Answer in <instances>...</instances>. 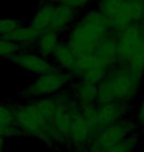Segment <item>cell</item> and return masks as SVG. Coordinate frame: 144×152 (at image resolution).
<instances>
[{
	"instance_id": "6da1fadb",
	"label": "cell",
	"mask_w": 144,
	"mask_h": 152,
	"mask_svg": "<svg viewBox=\"0 0 144 152\" xmlns=\"http://www.w3.org/2000/svg\"><path fill=\"white\" fill-rule=\"evenodd\" d=\"M112 32L108 21L96 7L81 12L76 22L64 36L77 56L91 54Z\"/></svg>"
},
{
	"instance_id": "7a4b0ae2",
	"label": "cell",
	"mask_w": 144,
	"mask_h": 152,
	"mask_svg": "<svg viewBox=\"0 0 144 152\" xmlns=\"http://www.w3.org/2000/svg\"><path fill=\"white\" fill-rule=\"evenodd\" d=\"M143 80L144 74L116 63L98 85L97 103L118 102L132 105L139 95Z\"/></svg>"
},
{
	"instance_id": "3957f363",
	"label": "cell",
	"mask_w": 144,
	"mask_h": 152,
	"mask_svg": "<svg viewBox=\"0 0 144 152\" xmlns=\"http://www.w3.org/2000/svg\"><path fill=\"white\" fill-rule=\"evenodd\" d=\"M15 121L22 135L38 139L48 147H60L53 123L48 120L33 100L16 103Z\"/></svg>"
},
{
	"instance_id": "277c9868",
	"label": "cell",
	"mask_w": 144,
	"mask_h": 152,
	"mask_svg": "<svg viewBox=\"0 0 144 152\" xmlns=\"http://www.w3.org/2000/svg\"><path fill=\"white\" fill-rule=\"evenodd\" d=\"M95 3L114 32L140 24L144 19V0H96Z\"/></svg>"
},
{
	"instance_id": "5b68a950",
	"label": "cell",
	"mask_w": 144,
	"mask_h": 152,
	"mask_svg": "<svg viewBox=\"0 0 144 152\" xmlns=\"http://www.w3.org/2000/svg\"><path fill=\"white\" fill-rule=\"evenodd\" d=\"M115 33L118 63L144 74V37L140 24H134Z\"/></svg>"
},
{
	"instance_id": "8992f818",
	"label": "cell",
	"mask_w": 144,
	"mask_h": 152,
	"mask_svg": "<svg viewBox=\"0 0 144 152\" xmlns=\"http://www.w3.org/2000/svg\"><path fill=\"white\" fill-rule=\"evenodd\" d=\"M73 81L71 73L57 68L50 73L37 76L21 92V96L25 101L53 96L68 89Z\"/></svg>"
},
{
	"instance_id": "52a82bcc",
	"label": "cell",
	"mask_w": 144,
	"mask_h": 152,
	"mask_svg": "<svg viewBox=\"0 0 144 152\" xmlns=\"http://www.w3.org/2000/svg\"><path fill=\"white\" fill-rule=\"evenodd\" d=\"M80 110L97 134L107 126L131 114V105L118 102L105 104L96 103L91 105H80Z\"/></svg>"
},
{
	"instance_id": "ba28073f",
	"label": "cell",
	"mask_w": 144,
	"mask_h": 152,
	"mask_svg": "<svg viewBox=\"0 0 144 152\" xmlns=\"http://www.w3.org/2000/svg\"><path fill=\"white\" fill-rule=\"evenodd\" d=\"M138 129L134 117L127 115L116 123L107 126L92 138L86 148L80 152H104Z\"/></svg>"
},
{
	"instance_id": "9c48e42d",
	"label": "cell",
	"mask_w": 144,
	"mask_h": 152,
	"mask_svg": "<svg viewBox=\"0 0 144 152\" xmlns=\"http://www.w3.org/2000/svg\"><path fill=\"white\" fill-rule=\"evenodd\" d=\"M20 69L28 71L36 76L54 71L57 67L50 58L38 53L35 50H22L9 60Z\"/></svg>"
},
{
	"instance_id": "30bf717a",
	"label": "cell",
	"mask_w": 144,
	"mask_h": 152,
	"mask_svg": "<svg viewBox=\"0 0 144 152\" xmlns=\"http://www.w3.org/2000/svg\"><path fill=\"white\" fill-rule=\"evenodd\" d=\"M96 135L93 127L84 118L80 110V105L75 109L72 115L71 132L69 135L68 149L80 152L88 146L92 138Z\"/></svg>"
},
{
	"instance_id": "8fae6325",
	"label": "cell",
	"mask_w": 144,
	"mask_h": 152,
	"mask_svg": "<svg viewBox=\"0 0 144 152\" xmlns=\"http://www.w3.org/2000/svg\"><path fill=\"white\" fill-rule=\"evenodd\" d=\"M79 15L80 13L78 11L56 3L48 31L56 32L64 37L73 26V24L76 22Z\"/></svg>"
},
{
	"instance_id": "7c38bea8",
	"label": "cell",
	"mask_w": 144,
	"mask_h": 152,
	"mask_svg": "<svg viewBox=\"0 0 144 152\" xmlns=\"http://www.w3.org/2000/svg\"><path fill=\"white\" fill-rule=\"evenodd\" d=\"M15 106L13 102H0V135L7 139L22 136L15 121Z\"/></svg>"
},
{
	"instance_id": "4fadbf2b",
	"label": "cell",
	"mask_w": 144,
	"mask_h": 152,
	"mask_svg": "<svg viewBox=\"0 0 144 152\" xmlns=\"http://www.w3.org/2000/svg\"><path fill=\"white\" fill-rule=\"evenodd\" d=\"M68 89L74 96L79 105L96 104L98 99V85L84 79H74Z\"/></svg>"
},
{
	"instance_id": "5bb4252c",
	"label": "cell",
	"mask_w": 144,
	"mask_h": 152,
	"mask_svg": "<svg viewBox=\"0 0 144 152\" xmlns=\"http://www.w3.org/2000/svg\"><path fill=\"white\" fill-rule=\"evenodd\" d=\"M50 59L58 69L72 74L77 63L78 56L63 39Z\"/></svg>"
},
{
	"instance_id": "9a60e30c",
	"label": "cell",
	"mask_w": 144,
	"mask_h": 152,
	"mask_svg": "<svg viewBox=\"0 0 144 152\" xmlns=\"http://www.w3.org/2000/svg\"><path fill=\"white\" fill-rule=\"evenodd\" d=\"M39 35L41 33L38 30L34 28L29 22H25L8 38L5 39L16 42L23 50H35V45L39 38Z\"/></svg>"
},
{
	"instance_id": "2e32d148",
	"label": "cell",
	"mask_w": 144,
	"mask_h": 152,
	"mask_svg": "<svg viewBox=\"0 0 144 152\" xmlns=\"http://www.w3.org/2000/svg\"><path fill=\"white\" fill-rule=\"evenodd\" d=\"M64 39L63 36L53 31H45L39 35V38L35 45V50L41 56L51 58L60 42Z\"/></svg>"
},
{
	"instance_id": "e0dca14e",
	"label": "cell",
	"mask_w": 144,
	"mask_h": 152,
	"mask_svg": "<svg viewBox=\"0 0 144 152\" xmlns=\"http://www.w3.org/2000/svg\"><path fill=\"white\" fill-rule=\"evenodd\" d=\"M56 3L54 2H45L39 3L37 10L34 13L32 19L29 21V23L34 28L37 29L41 33L48 31L50 24L53 16V12Z\"/></svg>"
},
{
	"instance_id": "ac0fdd59",
	"label": "cell",
	"mask_w": 144,
	"mask_h": 152,
	"mask_svg": "<svg viewBox=\"0 0 144 152\" xmlns=\"http://www.w3.org/2000/svg\"><path fill=\"white\" fill-rule=\"evenodd\" d=\"M139 142V135L137 132L133 134L128 135L124 140L118 142V144L114 145L113 147L109 148L104 152H132L138 145Z\"/></svg>"
},
{
	"instance_id": "d6986e66",
	"label": "cell",
	"mask_w": 144,
	"mask_h": 152,
	"mask_svg": "<svg viewBox=\"0 0 144 152\" xmlns=\"http://www.w3.org/2000/svg\"><path fill=\"white\" fill-rule=\"evenodd\" d=\"M23 48L16 42L5 38H0V58L10 60Z\"/></svg>"
},
{
	"instance_id": "ffe728a7",
	"label": "cell",
	"mask_w": 144,
	"mask_h": 152,
	"mask_svg": "<svg viewBox=\"0 0 144 152\" xmlns=\"http://www.w3.org/2000/svg\"><path fill=\"white\" fill-rule=\"evenodd\" d=\"M24 23L19 19H0V38H8Z\"/></svg>"
},
{
	"instance_id": "44dd1931",
	"label": "cell",
	"mask_w": 144,
	"mask_h": 152,
	"mask_svg": "<svg viewBox=\"0 0 144 152\" xmlns=\"http://www.w3.org/2000/svg\"><path fill=\"white\" fill-rule=\"evenodd\" d=\"M53 2L57 3V4L67 6V7L81 13V12L90 8L91 4L93 2H96V0H54Z\"/></svg>"
},
{
	"instance_id": "7402d4cb",
	"label": "cell",
	"mask_w": 144,
	"mask_h": 152,
	"mask_svg": "<svg viewBox=\"0 0 144 152\" xmlns=\"http://www.w3.org/2000/svg\"><path fill=\"white\" fill-rule=\"evenodd\" d=\"M133 117L137 124V126H138V129L144 132V95L142 96L138 106H137Z\"/></svg>"
},
{
	"instance_id": "603a6c76",
	"label": "cell",
	"mask_w": 144,
	"mask_h": 152,
	"mask_svg": "<svg viewBox=\"0 0 144 152\" xmlns=\"http://www.w3.org/2000/svg\"><path fill=\"white\" fill-rule=\"evenodd\" d=\"M6 142H7V138H5L4 136L0 135V152H5Z\"/></svg>"
},
{
	"instance_id": "cb8c5ba5",
	"label": "cell",
	"mask_w": 144,
	"mask_h": 152,
	"mask_svg": "<svg viewBox=\"0 0 144 152\" xmlns=\"http://www.w3.org/2000/svg\"><path fill=\"white\" fill-rule=\"evenodd\" d=\"M140 28H141V32H142V35L144 37V19L142 20V22L140 23Z\"/></svg>"
},
{
	"instance_id": "d4e9b609",
	"label": "cell",
	"mask_w": 144,
	"mask_h": 152,
	"mask_svg": "<svg viewBox=\"0 0 144 152\" xmlns=\"http://www.w3.org/2000/svg\"><path fill=\"white\" fill-rule=\"evenodd\" d=\"M39 3H45V2H53L54 0H39Z\"/></svg>"
},
{
	"instance_id": "484cf974",
	"label": "cell",
	"mask_w": 144,
	"mask_h": 152,
	"mask_svg": "<svg viewBox=\"0 0 144 152\" xmlns=\"http://www.w3.org/2000/svg\"><path fill=\"white\" fill-rule=\"evenodd\" d=\"M143 152H144V150H143Z\"/></svg>"
}]
</instances>
